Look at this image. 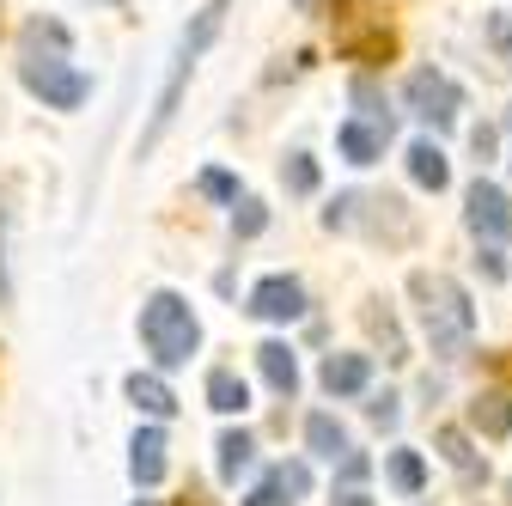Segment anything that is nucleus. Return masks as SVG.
Returning <instances> with one entry per match:
<instances>
[{
  "mask_svg": "<svg viewBox=\"0 0 512 506\" xmlns=\"http://www.w3.org/2000/svg\"><path fill=\"white\" fill-rule=\"evenodd\" d=\"M409 299H415V318H421V336L439 360H464L470 342H476V305L470 293L439 275V269H415L409 275Z\"/></svg>",
  "mask_w": 512,
  "mask_h": 506,
  "instance_id": "1",
  "label": "nucleus"
},
{
  "mask_svg": "<svg viewBox=\"0 0 512 506\" xmlns=\"http://www.w3.org/2000/svg\"><path fill=\"white\" fill-rule=\"evenodd\" d=\"M220 19H226V0H208V7L189 19V31H183V43H177V61H171V74H165V92H159V104H153V122H147V135H141V153H153L159 135L171 129L177 98H183V80H189V68L202 61V49L220 37Z\"/></svg>",
  "mask_w": 512,
  "mask_h": 506,
  "instance_id": "2",
  "label": "nucleus"
},
{
  "mask_svg": "<svg viewBox=\"0 0 512 506\" xmlns=\"http://www.w3.org/2000/svg\"><path fill=\"white\" fill-rule=\"evenodd\" d=\"M141 342H147L153 366H183L202 348V324H196V311H189L183 293H153L141 305Z\"/></svg>",
  "mask_w": 512,
  "mask_h": 506,
  "instance_id": "3",
  "label": "nucleus"
},
{
  "mask_svg": "<svg viewBox=\"0 0 512 506\" xmlns=\"http://www.w3.org/2000/svg\"><path fill=\"white\" fill-rule=\"evenodd\" d=\"M403 104L427 122V129H452L458 110H464V86H458V80H445L439 68H415L409 86H403Z\"/></svg>",
  "mask_w": 512,
  "mask_h": 506,
  "instance_id": "4",
  "label": "nucleus"
},
{
  "mask_svg": "<svg viewBox=\"0 0 512 506\" xmlns=\"http://www.w3.org/2000/svg\"><path fill=\"white\" fill-rule=\"evenodd\" d=\"M19 80H25L49 110H80V104L92 98V80H86L80 68H68V61H25Z\"/></svg>",
  "mask_w": 512,
  "mask_h": 506,
  "instance_id": "5",
  "label": "nucleus"
},
{
  "mask_svg": "<svg viewBox=\"0 0 512 506\" xmlns=\"http://www.w3.org/2000/svg\"><path fill=\"white\" fill-rule=\"evenodd\" d=\"M464 226L476 232V244H506V232H512V202H506V189H494L488 177H476L470 183V196H464Z\"/></svg>",
  "mask_w": 512,
  "mask_h": 506,
  "instance_id": "6",
  "label": "nucleus"
},
{
  "mask_svg": "<svg viewBox=\"0 0 512 506\" xmlns=\"http://www.w3.org/2000/svg\"><path fill=\"white\" fill-rule=\"evenodd\" d=\"M305 287L293 275H263L250 287V318H263V324H299L305 318Z\"/></svg>",
  "mask_w": 512,
  "mask_h": 506,
  "instance_id": "7",
  "label": "nucleus"
},
{
  "mask_svg": "<svg viewBox=\"0 0 512 506\" xmlns=\"http://www.w3.org/2000/svg\"><path fill=\"white\" fill-rule=\"evenodd\" d=\"M433 446H439V458H445V464L458 470V482H470V488H482V482H488V458L470 446V433H464V427H439V433H433Z\"/></svg>",
  "mask_w": 512,
  "mask_h": 506,
  "instance_id": "8",
  "label": "nucleus"
},
{
  "mask_svg": "<svg viewBox=\"0 0 512 506\" xmlns=\"http://www.w3.org/2000/svg\"><path fill=\"white\" fill-rule=\"evenodd\" d=\"M305 488H311V470H305V464H275L263 482L244 494V506H293Z\"/></svg>",
  "mask_w": 512,
  "mask_h": 506,
  "instance_id": "9",
  "label": "nucleus"
},
{
  "mask_svg": "<svg viewBox=\"0 0 512 506\" xmlns=\"http://www.w3.org/2000/svg\"><path fill=\"white\" fill-rule=\"evenodd\" d=\"M384 141H391V129H378V122H360V116L336 129V147H342L348 165H378V159H384Z\"/></svg>",
  "mask_w": 512,
  "mask_h": 506,
  "instance_id": "10",
  "label": "nucleus"
},
{
  "mask_svg": "<svg viewBox=\"0 0 512 506\" xmlns=\"http://www.w3.org/2000/svg\"><path fill=\"white\" fill-rule=\"evenodd\" d=\"M372 385V360L366 354H330L324 360V391L330 397H360Z\"/></svg>",
  "mask_w": 512,
  "mask_h": 506,
  "instance_id": "11",
  "label": "nucleus"
},
{
  "mask_svg": "<svg viewBox=\"0 0 512 506\" xmlns=\"http://www.w3.org/2000/svg\"><path fill=\"white\" fill-rule=\"evenodd\" d=\"M128 476H135L141 488H153L165 476V433L159 427H141L135 446H128Z\"/></svg>",
  "mask_w": 512,
  "mask_h": 506,
  "instance_id": "12",
  "label": "nucleus"
},
{
  "mask_svg": "<svg viewBox=\"0 0 512 506\" xmlns=\"http://www.w3.org/2000/svg\"><path fill=\"white\" fill-rule=\"evenodd\" d=\"M470 427L488 433V439H506L512 433V391H476L470 397Z\"/></svg>",
  "mask_w": 512,
  "mask_h": 506,
  "instance_id": "13",
  "label": "nucleus"
},
{
  "mask_svg": "<svg viewBox=\"0 0 512 506\" xmlns=\"http://www.w3.org/2000/svg\"><path fill=\"white\" fill-rule=\"evenodd\" d=\"M256 366H263V378H269L275 397H293L299 391V360H293L287 342H263V348H256Z\"/></svg>",
  "mask_w": 512,
  "mask_h": 506,
  "instance_id": "14",
  "label": "nucleus"
},
{
  "mask_svg": "<svg viewBox=\"0 0 512 506\" xmlns=\"http://www.w3.org/2000/svg\"><path fill=\"white\" fill-rule=\"evenodd\" d=\"M208 409H220V415H244L250 409V385H244L232 366H214L208 372Z\"/></svg>",
  "mask_w": 512,
  "mask_h": 506,
  "instance_id": "15",
  "label": "nucleus"
},
{
  "mask_svg": "<svg viewBox=\"0 0 512 506\" xmlns=\"http://www.w3.org/2000/svg\"><path fill=\"white\" fill-rule=\"evenodd\" d=\"M128 403H135L141 415H153V421L177 415V397L165 391V378H153V372H135V378H128Z\"/></svg>",
  "mask_w": 512,
  "mask_h": 506,
  "instance_id": "16",
  "label": "nucleus"
},
{
  "mask_svg": "<svg viewBox=\"0 0 512 506\" xmlns=\"http://www.w3.org/2000/svg\"><path fill=\"white\" fill-rule=\"evenodd\" d=\"M305 446H311L317 458L342 464V458H348V427H342L336 415H311V421H305Z\"/></svg>",
  "mask_w": 512,
  "mask_h": 506,
  "instance_id": "17",
  "label": "nucleus"
},
{
  "mask_svg": "<svg viewBox=\"0 0 512 506\" xmlns=\"http://www.w3.org/2000/svg\"><path fill=\"white\" fill-rule=\"evenodd\" d=\"M409 177H415L421 189H445V183H452V165H445L439 141H415V147H409Z\"/></svg>",
  "mask_w": 512,
  "mask_h": 506,
  "instance_id": "18",
  "label": "nucleus"
},
{
  "mask_svg": "<svg viewBox=\"0 0 512 506\" xmlns=\"http://www.w3.org/2000/svg\"><path fill=\"white\" fill-rule=\"evenodd\" d=\"M250 458H256V439H250L244 427L220 433V482H238V476L250 470Z\"/></svg>",
  "mask_w": 512,
  "mask_h": 506,
  "instance_id": "19",
  "label": "nucleus"
},
{
  "mask_svg": "<svg viewBox=\"0 0 512 506\" xmlns=\"http://www.w3.org/2000/svg\"><path fill=\"white\" fill-rule=\"evenodd\" d=\"M348 98H354V110H360V122H378V129H391V104H384V92H378V80H366V74H354V86H348Z\"/></svg>",
  "mask_w": 512,
  "mask_h": 506,
  "instance_id": "20",
  "label": "nucleus"
},
{
  "mask_svg": "<svg viewBox=\"0 0 512 506\" xmlns=\"http://www.w3.org/2000/svg\"><path fill=\"white\" fill-rule=\"evenodd\" d=\"M391 482H397V494H421L427 488V464H421V452H391Z\"/></svg>",
  "mask_w": 512,
  "mask_h": 506,
  "instance_id": "21",
  "label": "nucleus"
},
{
  "mask_svg": "<svg viewBox=\"0 0 512 506\" xmlns=\"http://www.w3.org/2000/svg\"><path fill=\"white\" fill-rule=\"evenodd\" d=\"M366 330L384 342V360H409V348H403V330L391 324V311H378V305H366Z\"/></svg>",
  "mask_w": 512,
  "mask_h": 506,
  "instance_id": "22",
  "label": "nucleus"
},
{
  "mask_svg": "<svg viewBox=\"0 0 512 506\" xmlns=\"http://www.w3.org/2000/svg\"><path fill=\"white\" fill-rule=\"evenodd\" d=\"M281 183L293 189V196H311V189H317V159H311V153H293V159L281 165Z\"/></svg>",
  "mask_w": 512,
  "mask_h": 506,
  "instance_id": "23",
  "label": "nucleus"
},
{
  "mask_svg": "<svg viewBox=\"0 0 512 506\" xmlns=\"http://www.w3.org/2000/svg\"><path fill=\"white\" fill-rule=\"evenodd\" d=\"M263 226H269V208L256 202V196H238V208H232V232H238V238H256Z\"/></svg>",
  "mask_w": 512,
  "mask_h": 506,
  "instance_id": "24",
  "label": "nucleus"
},
{
  "mask_svg": "<svg viewBox=\"0 0 512 506\" xmlns=\"http://www.w3.org/2000/svg\"><path fill=\"white\" fill-rule=\"evenodd\" d=\"M482 31H488V43H494V55H500V68L512 74V13H488Z\"/></svg>",
  "mask_w": 512,
  "mask_h": 506,
  "instance_id": "25",
  "label": "nucleus"
},
{
  "mask_svg": "<svg viewBox=\"0 0 512 506\" xmlns=\"http://www.w3.org/2000/svg\"><path fill=\"white\" fill-rule=\"evenodd\" d=\"M196 189H202L208 202H232V208H238V177H232V171H202Z\"/></svg>",
  "mask_w": 512,
  "mask_h": 506,
  "instance_id": "26",
  "label": "nucleus"
},
{
  "mask_svg": "<svg viewBox=\"0 0 512 506\" xmlns=\"http://www.w3.org/2000/svg\"><path fill=\"white\" fill-rule=\"evenodd\" d=\"M366 476H372V458H366V452H348V458L336 464V482H342V488H360Z\"/></svg>",
  "mask_w": 512,
  "mask_h": 506,
  "instance_id": "27",
  "label": "nucleus"
},
{
  "mask_svg": "<svg viewBox=\"0 0 512 506\" xmlns=\"http://www.w3.org/2000/svg\"><path fill=\"white\" fill-rule=\"evenodd\" d=\"M366 415H372L378 427H397V397H391V391H384V397H372V403H366Z\"/></svg>",
  "mask_w": 512,
  "mask_h": 506,
  "instance_id": "28",
  "label": "nucleus"
},
{
  "mask_svg": "<svg viewBox=\"0 0 512 506\" xmlns=\"http://www.w3.org/2000/svg\"><path fill=\"white\" fill-rule=\"evenodd\" d=\"M476 269H482L488 281H500V275H506V257H500L494 244H482V250H476Z\"/></svg>",
  "mask_w": 512,
  "mask_h": 506,
  "instance_id": "29",
  "label": "nucleus"
},
{
  "mask_svg": "<svg viewBox=\"0 0 512 506\" xmlns=\"http://www.w3.org/2000/svg\"><path fill=\"white\" fill-rule=\"evenodd\" d=\"M330 506H372V494H366V488H336Z\"/></svg>",
  "mask_w": 512,
  "mask_h": 506,
  "instance_id": "30",
  "label": "nucleus"
},
{
  "mask_svg": "<svg viewBox=\"0 0 512 506\" xmlns=\"http://www.w3.org/2000/svg\"><path fill=\"white\" fill-rule=\"evenodd\" d=\"M470 147H476V159H488L494 153V129H470Z\"/></svg>",
  "mask_w": 512,
  "mask_h": 506,
  "instance_id": "31",
  "label": "nucleus"
},
{
  "mask_svg": "<svg viewBox=\"0 0 512 506\" xmlns=\"http://www.w3.org/2000/svg\"><path fill=\"white\" fill-rule=\"evenodd\" d=\"M0 305H7V275H0Z\"/></svg>",
  "mask_w": 512,
  "mask_h": 506,
  "instance_id": "32",
  "label": "nucleus"
},
{
  "mask_svg": "<svg viewBox=\"0 0 512 506\" xmlns=\"http://www.w3.org/2000/svg\"><path fill=\"white\" fill-rule=\"evenodd\" d=\"M506 129H512V110H506Z\"/></svg>",
  "mask_w": 512,
  "mask_h": 506,
  "instance_id": "33",
  "label": "nucleus"
},
{
  "mask_svg": "<svg viewBox=\"0 0 512 506\" xmlns=\"http://www.w3.org/2000/svg\"><path fill=\"white\" fill-rule=\"evenodd\" d=\"M141 506H159V500H141Z\"/></svg>",
  "mask_w": 512,
  "mask_h": 506,
  "instance_id": "34",
  "label": "nucleus"
}]
</instances>
